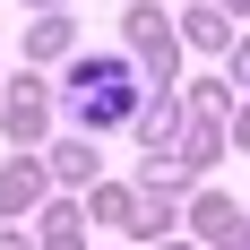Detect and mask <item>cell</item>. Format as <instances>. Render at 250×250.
<instances>
[{
	"mask_svg": "<svg viewBox=\"0 0 250 250\" xmlns=\"http://www.w3.org/2000/svg\"><path fill=\"white\" fill-rule=\"evenodd\" d=\"M69 104L86 112V129L121 121V112H129V69H121V61H86V69L69 78Z\"/></svg>",
	"mask_w": 250,
	"mask_h": 250,
	"instance_id": "cell-1",
	"label": "cell"
},
{
	"mask_svg": "<svg viewBox=\"0 0 250 250\" xmlns=\"http://www.w3.org/2000/svg\"><path fill=\"white\" fill-rule=\"evenodd\" d=\"M129 35H138V52H147L155 69H164V61H173V35H164V26H155V9H138V18H129Z\"/></svg>",
	"mask_w": 250,
	"mask_h": 250,
	"instance_id": "cell-2",
	"label": "cell"
},
{
	"mask_svg": "<svg viewBox=\"0 0 250 250\" xmlns=\"http://www.w3.org/2000/svg\"><path fill=\"white\" fill-rule=\"evenodd\" d=\"M18 199H35V173H0V207H18Z\"/></svg>",
	"mask_w": 250,
	"mask_h": 250,
	"instance_id": "cell-3",
	"label": "cell"
}]
</instances>
